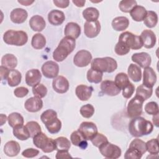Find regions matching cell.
Here are the masks:
<instances>
[{
  "label": "cell",
  "mask_w": 159,
  "mask_h": 159,
  "mask_svg": "<svg viewBox=\"0 0 159 159\" xmlns=\"http://www.w3.org/2000/svg\"><path fill=\"white\" fill-rule=\"evenodd\" d=\"M0 70H1V80H6L7 78V76L9 72V69L3 66H0Z\"/></svg>",
  "instance_id": "obj_58"
},
{
  "label": "cell",
  "mask_w": 159,
  "mask_h": 159,
  "mask_svg": "<svg viewBox=\"0 0 159 159\" xmlns=\"http://www.w3.org/2000/svg\"><path fill=\"white\" fill-rule=\"evenodd\" d=\"M93 91L92 86H88L84 84H80L75 89V94L78 98L83 101H88L91 96Z\"/></svg>",
  "instance_id": "obj_20"
},
{
  "label": "cell",
  "mask_w": 159,
  "mask_h": 159,
  "mask_svg": "<svg viewBox=\"0 0 159 159\" xmlns=\"http://www.w3.org/2000/svg\"><path fill=\"white\" fill-rule=\"evenodd\" d=\"M119 41L124 42L130 49L139 50L143 47L140 36L136 35L130 32L126 31L120 34Z\"/></svg>",
  "instance_id": "obj_6"
},
{
  "label": "cell",
  "mask_w": 159,
  "mask_h": 159,
  "mask_svg": "<svg viewBox=\"0 0 159 159\" xmlns=\"http://www.w3.org/2000/svg\"><path fill=\"white\" fill-rule=\"evenodd\" d=\"M53 2L57 7L60 8H66L70 4L68 0H53Z\"/></svg>",
  "instance_id": "obj_57"
},
{
  "label": "cell",
  "mask_w": 159,
  "mask_h": 159,
  "mask_svg": "<svg viewBox=\"0 0 159 159\" xmlns=\"http://www.w3.org/2000/svg\"><path fill=\"white\" fill-rule=\"evenodd\" d=\"M128 76L134 82H139L142 79V70L139 66L131 63L127 70Z\"/></svg>",
  "instance_id": "obj_30"
},
{
  "label": "cell",
  "mask_w": 159,
  "mask_h": 159,
  "mask_svg": "<svg viewBox=\"0 0 159 159\" xmlns=\"http://www.w3.org/2000/svg\"><path fill=\"white\" fill-rule=\"evenodd\" d=\"M128 129L132 136L140 137L151 134L153 125L150 121L139 116L132 118L129 124Z\"/></svg>",
  "instance_id": "obj_1"
},
{
  "label": "cell",
  "mask_w": 159,
  "mask_h": 159,
  "mask_svg": "<svg viewBox=\"0 0 159 159\" xmlns=\"http://www.w3.org/2000/svg\"><path fill=\"white\" fill-rule=\"evenodd\" d=\"M101 90L102 93L110 96H117L120 92V89L117 86L114 81L111 80L103 81L101 84Z\"/></svg>",
  "instance_id": "obj_16"
},
{
  "label": "cell",
  "mask_w": 159,
  "mask_h": 159,
  "mask_svg": "<svg viewBox=\"0 0 159 159\" xmlns=\"http://www.w3.org/2000/svg\"><path fill=\"white\" fill-rule=\"evenodd\" d=\"M8 124L10 127L14 128L18 125L24 124V117L18 112L11 113L7 117Z\"/></svg>",
  "instance_id": "obj_36"
},
{
  "label": "cell",
  "mask_w": 159,
  "mask_h": 159,
  "mask_svg": "<svg viewBox=\"0 0 159 159\" xmlns=\"http://www.w3.org/2000/svg\"><path fill=\"white\" fill-rule=\"evenodd\" d=\"M14 135L20 140H27L30 137V134L25 127L24 125H18L13 128Z\"/></svg>",
  "instance_id": "obj_34"
},
{
  "label": "cell",
  "mask_w": 159,
  "mask_h": 159,
  "mask_svg": "<svg viewBox=\"0 0 159 159\" xmlns=\"http://www.w3.org/2000/svg\"><path fill=\"white\" fill-rule=\"evenodd\" d=\"M91 142H92L93 145L98 148H99L101 145L104 143L108 142L107 138L103 134L101 133H98L91 140Z\"/></svg>",
  "instance_id": "obj_49"
},
{
  "label": "cell",
  "mask_w": 159,
  "mask_h": 159,
  "mask_svg": "<svg viewBox=\"0 0 159 159\" xmlns=\"http://www.w3.org/2000/svg\"><path fill=\"white\" fill-rule=\"evenodd\" d=\"M56 144V150H68L71 147V142L65 137H59L55 139Z\"/></svg>",
  "instance_id": "obj_41"
},
{
  "label": "cell",
  "mask_w": 159,
  "mask_h": 159,
  "mask_svg": "<svg viewBox=\"0 0 159 159\" xmlns=\"http://www.w3.org/2000/svg\"><path fill=\"white\" fill-rule=\"evenodd\" d=\"M153 93V89L147 88L143 84H140L136 89L135 95L142 98L144 101L150 98Z\"/></svg>",
  "instance_id": "obj_40"
},
{
  "label": "cell",
  "mask_w": 159,
  "mask_h": 159,
  "mask_svg": "<svg viewBox=\"0 0 159 159\" xmlns=\"http://www.w3.org/2000/svg\"><path fill=\"white\" fill-rule=\"evenodd\" d=\"M28 17L26 10L22 8L14 9L10 14V18L12 22L15 24H22L25 21Z\"/></svg>",
  "instance_id": "obj_21"
},
{
  "label": "cell",
  "mask_w": 159,
  "mask_h": 159,
  "mask_svg": "<svg viewBox=\"0 0 159 159\" xmlns=\"http://www.w3.org/2000/svg\"><path fill=\"white\" fill-rule=\"evenodd\" d=\"M115 84L121 90L125 88L130 82L129 76L125 73H119L117 74L114 80Z\"/></svg>",
  "instance_id": "obj_38"
},
{
  "label": "cell",
  "mask_w": 159,
  "mask_h": 159,
  "mask_svg": "<svg viewBox=\"0 0 159 159\" xmlns=\"http://www.w3.org/2000/svg\"><path fill=\"white\" fill-rule=\"evenodd\" d=\"M65 19L63 12L54 9L52 10L48 14V20L53 25H60L63 24Z\"/></svg>",
  "instance_id": "obj_23"
},
{
  "label": "cell",
  "mask_w": 159,
  "mask_h": 159,
  "mask_svg": "<svg viewBox=\"0 0 159 159\" xmlns=\"http://www.w3.org/2000/svg\"><path fill=\"white\" fill-rule=\"evenodd\" d=\"M39 154V151L33 148H29L24 150L22 152V155L25 158H34Z\"/></svg>",
  "instance_id": "obj_54"
},
{
  "label": "cell",
  "mask_w": 159,
  "mask_h": 159,
  "mask_svg": "<svg viewBox=\"0 0 159 159\" xmlns=\"http://www.w3.org/2000/svg\"><path fill=\"white\" fill-rule=\"evenodd\" d=\"M142 154L137 150L133 148H129L125 152L124 158L125 159H140L142 157Z\"/></svg>",
  "instance_id": "obj_51"
},
{
  "label": "cell",
  "mask_w": 159,
  "mask_h": 159,
  "mask_svg": "<svg viewBox=\"0 0 159 159\" xmlns=\"http://www.w3.org/2000/svg\"><path fill=\"white\" fill-rule=\"evenodd\" d=\"M42 78V75L39 70L32 69L27 71L25 74V83L31 87L40 83Z\"/></svg>",
  "instance_id": "obj_19"
},
{
  "label": "cell",
  "mask_w": 159,
  "mask_h": 159,
  "mask_svg": "<svg viewBox=\"0 0 159 159\" xmlns=\"http://www.w3.org/2000/svg\"><path fill=\"white\" fill-rule=\"evenodd\" d=\"M21 79H22V75L17 70L12 69L9 70L7 81L9 86L11 87H14L17 86L20 84L21 82Z\"/></svg>",
  "instance_id": "obj_31"
},
{
  "label": "cell",
  "mask_w": 159,
  "mask_h": 159,
  "mask_svg": "<svg viewBox=\"0 0 159 159\" xmlns=\"http://www.w3.org/2000/svg\"><path fill=\"white\" fill-rule=\"evenodd\" d=\"M131 58L132 61L138 64L140 68H143L150 66L152 62V58L150 55L146 52L134 53L132 55Z\"/></svg>",
  "instance_id": "obj_15"
},
{
  "label": "cell",
  "mask_w": 159,
  "mask_h": 159,
  "mask_svg": "<svg viewBox=\"0 0 159 159\" xmlns=\"http://www.w3.org/2000/svg\"><path fill=\"white\" fill-rule=\"evenodd\" d=\"M145 112L155 116L158 114V106L156 102L151 101L147 103L145 106Z\"/></svg>",
  "instance_id": "obj_50"
},
{
  "label": "cell",
  "mask_w": 159,
  "mask_h": 159,
  "mask_svg": "<svg viewBox=\"0 0 159 159\" xmlns=\"http://www.w3.org/2000/svg\"><path fill=\"white\" fill-rule=\"evenodd\" d=\"M83 16L88 22H94L98 20L99 16V12L95 7H88L83 11Z\"/></svg>",
  "instance_id": "obj_33"
},
{
  "label": "cell",
  "mask_w": 159,
  "mask_h": 159,
  "mask_svg": "<svg viewBox=\"0 0 159 159\" xmlns=\"http://www.w3.org/2000/svg\"><path fill=\"white\" fill-rule=\"evenodd\" d=\"M1 65L9 70L14 69L17 65V59L14 55L7 53L1 58Z\"/></svg>",
  "instance_id": "obj_32"
},
{
  "label": "cell",
  "mask_w": 159,
  "mask_h": 159,
  "mask_svg": "<svg viewBox=\"0 0 159 159\" xmlns=\"http://www.w3.org/2000/svg\"><path fill=\"white\" fill-rule=\"evenodd\" d=\"M135 91V86L130 83L125 88L122 89V96L126 99L130 98L134 94Z\"/></svg>",
  "instance_id": "obj_53"
},
{
  "label": "cell",
  "mask_w": 159,
  "mask_h": 159,
  "mask_svg": "<svg viewBox=\"0 0 159 159\" xmlns=\"http://www.w3.org/2000/svg\"><path fill=\"white\" fill-rule=\"evenodd\" d=\"M20 150V146L19 143L14 140H10L7 142L4 147V152L8 157L17 156Z\"/></svg>",
  "instance_id": "obj_25"
},
{
  "label": "cell",
  "mask_w": 159,
  "mask_h": 159,
  "mask_svg": "<svg viewBox=\"0 0 159 159\" xmlns=\"http://www.w3.org/2000/svg\"><path fill=\"white\" fill-rule=\"evenodd\" d=\"M55 158L57 159L60 158H71L72 157L67 150H57Z\"/></svg>",
  "instance_id": "obj_56"
},
{
  "label": "cell",
  "mask_w": 159,
  "mask_h": 159,
  "mask_svg": "<svg viewBox=\"0 0 159 159\" xmlns=\"http://www.w3.org/2000/svg\"><path fill=\"white\" fill-rule=\"evenodd\" d=\"M147 11L144 7L137 5L130 11V14L134 20L136 22H141L144 20L147 15Z\"/></svg>",
  "instance_id": "obj_28"
},
{
  "label": "cell",
  "mask_w": 159,
  "mask_h": 159,
  "mask_svg": "<svg viewBox=\"0 0 159 159\" xmlns=\"http://www.w3.org/2000/svg\"><path fill=\"white\" fill-rule=\"evenodd\" d=\"M43 107V101L41 98L31 97L27 99L24 103L25 109L30 112H36L41 110Z\"/></svg>",
  "instance_id": "obj_18"
},
{
  "label": "cell",
  "mask_w": 159,
  "mask_h": 159,
  "mask_svg": "<svg viewBox=\"0 0 159 159\" xmlns=\"http://www.w3.org/2000/svg\"><path fill=\"white\" fill-rule=\"evenodd\" d=\"M69 82L68 80L63 76H57L52 82V87L55 91L60 94H63L69 89Z\"/></svg>",
  "instance_id": "obj_12"
},
{
  "label": "cell",
  "mask_w": 159,
  "mask_h": 159,
  "mask_svg": "<svg viewBox=\"0 0 159 159\" xmlns=\"http://www.w3.org/2000/svg\"><path fill=\"white\" fill-rule=\"evenodd\" d=\"M3 40L8 45L22 46L27 42L28 35L22 30H8L3 35Z\"/></svg>",
  "instance_id": "obj_4"
},
{
  "label": "cell",
  "mask_w": 159,
  "mask_h": 159,
  "mask_svg": "<svg viewBox=\"0 0 159 159\" xmlns=\"http://www.w3.org/2000/svg\"><path fill=\"white\" fill-rule=\"evenodd\" d=\"M31 45L36 50L42 49L46 45L45 37L40 33L35 34L32 38Z\"/></svg>",
  "instance_id": "obj_35"
},
{
  "label": "cell",
  "mask_w": 159,
  "mask_h": 159,
  "mask_svg": "<svg viewBox=\"0 0 159 159\" xmlns=\"http://www.w3.org/2000/svg\"><path fill=\"white\" fill-rule=\"evenodd\" d=\"M33 143L45 153H50L56 150L55 140L48 138L42 132L33 137Z\"/></svg>",
  "instance_id": "obj_5"
},
{
  "label": "cell",
  "mask_w": 159,
  "mask_h": 159,
  "mask_svg": "<svg viewBox=\"0 0 159 159\" xmlns=\"http://www.w3.org/2000/svg\"><path fill=\"white\" fill-rule=\"evenodd\" d=\"M78 130L86 140H91L98 132L96 125L92 122H83Z\"/></svg>",
  "instance_id": "obj_9"
},
{
  "label": "cell",
  "mask_w": 159,
  "mask_h": 159,
  "mask_svg": "<svg viewBox=\"0 0 159 159\" xmlns=\"http://www.w3.org/2000/svg\"><path fill=\"white\" fill-rule=\"evenodd\" d=\"M29 93V89L27 88L20 86L16 88L14 91V94L17 98H24Z\"/></svg>",
  "instance_id": "obj_55"
},
{
  "label": "cell",
  "mask_w": 159,
  "mask_h": 159,
  "mask_svg": "<svg viewBox=\"0 0 159 159\" xmlns=\"http://www.w3.org/2000/svg\"><path fill=\"white\" fill-rule=\"evenodd\" d=\"M32 93L34 96L39 98H43L47 94V88L43 84L39 83L32 87Z\"/></svg>",
  "instance_id": "obj_46"
},
{
  "label": "cell",
  "mask_w": 159,
  "mask_h": 159,
  "mask_svg": "<svg viewBox=\"0 0 159 159\" xmlns=\"http://www.w3.org/2000/svg\"><path fill=\"white\" fill-rule=\"evenodd\" d=\"M75 45V39L68 37H63L53 52V58L55 61L60 62L66 59L68 55L74 50Z\"/></svg>",
  "instance_id": "obj_2"
},
{
  "label": "cell",
  "mask_w": 159,
  "mask_h": 159,
  "mask_svg": "<svg viewBox=\"0 0 159 159\" xmlns=\"http://www.w3.org/2000/svg\"><path fill=\"white\" fill-rule=\"evenodd\" d=\"M80 114L84 118H90L94 113V108L93 105L90 104H85L80 108Z\"/></svg>",
  "instance_id": "obj_47"
},
{
  "label": "cell",
  "mask_w": 159,
  "mask_h": 159,
  "mask_svg": "<svg viewBox=\"0 0 159 159\" xmlns=\"http://www.w3.org/2000/svg\"><path fill=\"white\" fill-rule=\"evenodd\" d=\"M145 101L140 96L135 95L128 103L127 113L129 117L134 118L140 116L142 113L143 103Z\"/></svg>",
  "instance_id": "obj_7"
},
{
  "label": "cell",
  "mask_w": 159,
  "mask_h": 159,
  "mask_svg": "<svg viewBox=\"0 0 159 159\" xmlns=\"http://www.w3.org/2000/svg\"><path fill=\"white\" fill-rule=\"evenodd\" d=\"M99 150L103 157L109 159H117L120 157L122 153L119 147L109 142L101 145L99 147Z\"/></svg>",
  "instance_id": "obj_8"
},
{
  "label": "cell",
  "mask_w": 159,
  "mask_h": 159,
  "mask_svg": "<svg viewBox=\"0 0 159 159\" xmlns=\"http://www.w3.org/2000/svg\"><path fill=\"white\" fill-rule=\"evenodd\" d=\"M137 5V1L135 0H123L120 1L119 7L122 12L127 13Z\"/></svg>",
  "instance_id": "obj_43"
},
{
  "label": "cell",
  "mask_w": 159,
  "mask_h": 159,
  "mask_svg": "<svg viewBox=\"0 0 159 159\" xmlns=\"http://www.w3.org/2000/svg\"><path fill=\"white\" fill-rule=\"evenodd\" d=\"M143 23L148 28L155 27L158 23V16L157 13L153 11H147V15L143 20Z\"/></svg>",
  "instance_id": "obj_37"
},
{
  "label": "cell",
  "mask_w": 159,
  "mask_h": 159,
  "mask_svg": "<svg viewBox=\"0 0 159 159\" xmlns=\"http://www.w3.org/2000/svg\"><path fill=\"white\" fill-rule=\"evenodd\" d=\"M70 140L73 145L79 147L81 149L84 150L88 146L86 140L83 137L78 130L74 131L70 135Z\"/></svg>",
  "instance_id": "obj_26"
},
{
  "label": "cell",
  "mask_w": 159,
  "mask_h": 159,
  "mask_svg": "<svg viewBox=\"0 0 159 159\" xmlns=\"http://www.w3.org/2000/svg\"><path fill=\"white\" fill-rule=\"evenodd\" d=\"M140 37L143 46L146 48H152L155 45L157 38L155 33L152 30L148 29L144 30L141 33Z\"/></svg>",
  "instance_id": "obj_14"
},
{
  "label": "cell",
  "mask_w": 159,
  "mask_h": 159,
  "mask_svg": "<svg viewBox=\"0 0 159 159\" xmlns=\"http://www.w3.org/2000/svg\"><path fill=\"white\" fill-rule=\"evenodd\" d=\"M153 122L157 127H158V114L153 116Z\"/></svg>",
  "instance_id": "obj_61"
},
{
  "label": "cell",
  "mask_w": 159,
  "mask_h": 159,
  "mask_svg": "<svg viewBox=\"0 0 159 159\" xmlns=\"http://www.w3.org/2000/svg\"><path fill=\"white\" fill-rule=\"evenodd\" d=\"M64 34L65 37L76 39L81 34V27L76 22H68L65 27Z\"/></svg>",
  "instance_id": "obj_22"
},
{
  "label": "cell",
  "mask_w": 159,
  "mask_h": 159,
  "mask_svg": "<svg viewBox=\"0 0 159 159\" xmlns=\"http://www.w3.org/2000/svg\"><path fill=\"white\" fill-rule=\"evenodd\" d=\"M25 127H27L29 134L30 137L33 138L38 134L40 133L41 131V127L39 124V123L36 121H30L28 122L25 124Z\"/></svg>",
  "instance_id": "obj_42"
},
{
  "label": "cell",
  "mask_w": 159,
  "mask_h": 159,
  "mask_svg": "<svg viewBox=\"0 0 159 159\" xmlns=\"http://www.w3.org/2000/svg\"><path fill=\"white\" fill-rule=\"evenodd\" d=\"M92 55L86 50H81L78 51L73 58L74 64L78 67L87 66L91 61Z\"/></svg>",
  "instance_id": "obj_10"
},
{
  "label": "cell",
  "mask_w": 159,
  "mask_h": 159,
  "mask_svg": "<svg viewBox=\"0 0 159 159\" xmlns=\"http://www.w3.org/2000/svg\"><path fill=\"white\" fill-rule=\"evenodd\" d=\"M34 2V1H18L19 3L24 5V6H26L30 5Z\"/></svg>",
  "instance_id": "obj_60"
},
{
  "label": "cell",
  "mask_w": 159,
  "mask_h": 159,
  "mask_svg": "<svg viewBox=\"0 0 159 159\" xmlns=\"http://www.w3.org/2000/svg\"><path fill=\"white\" fill-rule=\"evenodd\" d=\"M130 49L122 42L119 41L114 48V51L118 55H125L130 52Z\"/></svg>",
  "instance_id": "obj_48"
},
{
  "label": "cell",
  "mask_w": 159,
  "mask_h": 159,
  "mask_svg": "<svg viewBox=\"0 0 159 159\" xmlns=\"http://www.w3.org/2000/svg\"><path fill=\"white\" fill-rule=\"evenodd\" d=\"M77 7H82L84 6V4L86 2L85 0H73L72 1Z\"/></svg>",
  "instance_id": "obj_59"
},
{
  "label": "cell",
  "mask_w": 159,
  "mask_h": 159,
  "mask_svg": "<svg viewBox=\"0 0 159 159\" xmlns=\"http://www.w3.org/2000/svg\"><path fill=\"white\" fill-rule=\"evenodd\" d=\"M146 145V149L151 155H158V139H153L148 140Z\"/></svg>",
  "instance_id": "obj_44"
},
{
  "label": "cell",
  "mask_w": 159,
  "mask_h": 159,
  "mask_svg": "<svg viewBox=\"0 0 159 159\" xmlns=\"http://www.w3.org/2000/svg\"><path fill=\"white\" fill-rule=\"evenodd\" d=\"M29 23L32 30L36 32L42 31L46 26V22L43 17L39 15L32 16L30 19Z\"/></svg>",
  "instance_id": "obj_24"
},
{
  "label": "cell",
  "mask_w": 159,
  "mask_h": 159,
  "mask_svg": "<svg viewBox=\"0 0 159 159\" xmlns=\"http://www.w3.org/2000/svg\"><path fill=\"white\" fill-rule=\"evenodd\" d=\"M103 73L93 70L91 68L89 69L87 71V80L89 83L98 84L101 82L102 80Z\"/></svg>",
  "instance_id": "obj_39"
},
{
  "label": "cell",
  "mask_w": 159,
  "mask_h": 159,
  "mask_svg": "<svg viewBox=\"0 0 159 159\" xmlns=\"http://www.w3.org/2000/svg\"><path fill=\"white\" fill-rule=\"evenodd\" d=\"M40 119L45 125L47 126L53 124L58 119L57 113L53 109H47L41 114Z\"/></svg>",
  "instance_id": "obj_29"
},
{
  "label": "cell",
  "mask_w": 159,
  "mask_h": 159,
  "mask_svg": "<svg viewBox=\"0 0 159 159\" xmlns=\"http://www.w3.org/2000/svg\"><path fill=\"white\" fill-rule=\"evenodd\" d=\"M157 75L152 68L148 66L144 68L142 84L147 88H152L157 81Z\"/></svg>",
  "instance_id": "obj_17"
},
{
  "label": "cell",
  "mask_w": 159,
  "mask_h": 159,
  "mask_svg": "<svg viewBox=\"0 0 159 159\" xmlns=\"http://www.w3.org/2000/svg\"><path fill=\"white\" fill-rule=\"evenodd\" d=\"M117 68V63L114 58L109 57L96 58L93 60L91 68L102 73H112Z\"/></svg>",
  "instance_id": "obj_3"
},
{
  "label": "cell",
  "mask_w": 159,
  "mask_h": 159,
  "mask_svg": "<svg viewBox=\"0 0 159 159\" xmlns=\"http://www.w3.org/2000/svg\"><path fill=\"white\" fill-rule=\"evenodd\" d=\"M101 31V24L98 20L94 22L86 21L84 24V32L85 35L90 39L94 38Z\"/></svg>",
  "instance_id": "obj_13"
},
{
  "label": "cell",
  "mask_w": 159,
  "mask_h": 159,
  "mask_svg": "<svg viewBox=\"0 0 159 159\" xmlns=\"http://www.w3.org/2000/svg\"><path fill=\"white\" fill-rule=\"evenodd\" d=\"M129 25V20L124 16L115 17L112 21V27L116 31H123L125 30Z\"/></svg>",
  "instance_id": "obj_27"
},
{
  "label": "cell",
  "mask_w": 159,
  "mask_h": 159,
  "mask_svg": "<svg viewBox=\"0 0 159 159\" xmlns=\"http://www.w3.org/2000/svg\"><path fill=\"white\" fill-rule=\"evenodd\" d=\"M129 148H133L139 150L142 155L147 152L145 142L141 139H134L130 143Z\"/></svg>",
  "instance_id": "obj_45"
},
{
  "label": "cell",
  "mask_w": 159,
  "mask_h": 159,
  "mask_svg": "<svg viewBox=\"0 0 159 159\" xmlns=\"http://www.w3.org/2000/svg\"><path fill=\"white\" fill-rule=\"evenodd\" d=\"M48 132H50L52 134H55L60 132L61 128V122L60 119H57L55 122L53 124L48 125L47 126H45Z\"/></svg>",
  "instance_id": "obj_52"
},
{
  "label": "cell",
  "mask_w": 159,
  "mask_h": 159,
  "mask_svg": "<svg viewBox=\"0 0 159 159\" xmlns=\"http://www.w3.org/2000/svg\"><path fill=\"white\" fill-rule=\"evenodd\" d=\"M42 72L43 76L47 78H56L59 72L58 65L53 61H47L42 66Z\"/></svg>",
  "instance_id": "obj_11"
}]
</instances>
